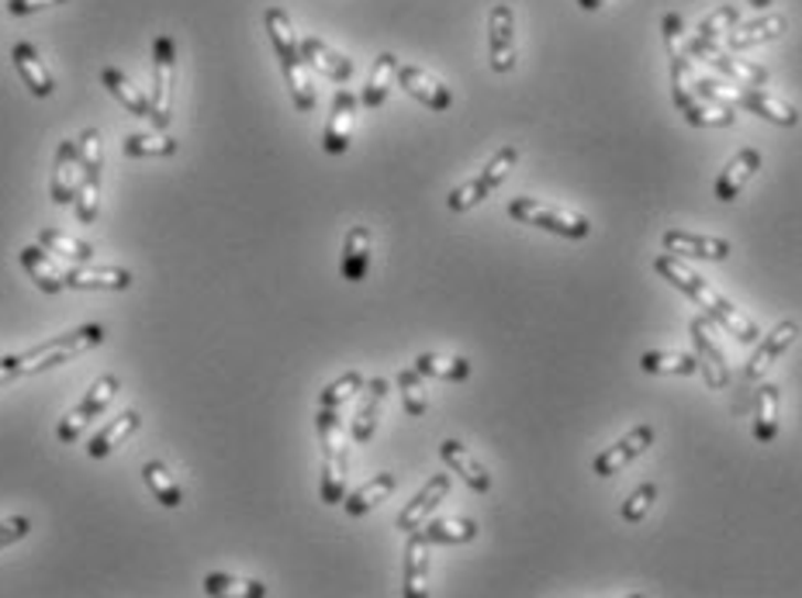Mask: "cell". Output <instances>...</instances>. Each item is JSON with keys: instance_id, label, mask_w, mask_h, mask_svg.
<instances>
[{"instance_id": "obj_1", "label": "cell", "mask_w": 802, "mask_h": 598, "mask_svg": "<svg viewBox=\"0 0 802 598\" xmlns=\"http://www.w3.org/2000/svg\"><path fill=\"white\" fill-rule=\"evenodd\" d=\"M654 270L671 284V288H678L682 295H688L698 308L706 311V319H713L716 325H723V332L737 335V340H740L744 346H750V343H758V340H761V332H758L755 319H747L744 311H740L730 298H723L706 277H698V274L685 264L682 256L661 253V256L654 259Z\"/></svg>"}, {"instance_id": "obj_2", "label": "cell", "mask_w": 802, "mask_h": 598, "mask_svg": "<svg viewBox=\"0 0 802 598\" xmlns=\"http://www.w3.org/2000/svg\"><path fill=\"white\" fill-rule=\"evenodd\" d=\"M671 97H675V108L685 115V121L695 128H727L737 121L730 100L698 87L695 66L685 49L671 52Z\"/></svg>"}, {"instance_id": "obj_3", "label": "cell", "mask_w": 802, "mask_h": 598, "mask_svg": "<svg viewBox=\"0 0 802 598\" xmlns=\"http://www.w3.org/2000/svg\"><path fill=\"white\" fill-rule=\"evenodd\" d=\"M319 444H322V484L319 495L325 505H343L350 488V433L343 426L340 408H322L316 415Z\"/></svg>"}, {"instance_id": "obj_4", "label": "cell", "mask_w": 802, "mask_h": 598, "mask_svg": "<svg viewBox=\"0 0 802 598\" xmlns=\"http://www.w3.org/2000/svg\"><path fill=\"white\" fill-rule=\"evenodd\" d=\"M264 24H267V35H270V45L280 60V70H284V81H288V90H291V100L298 111H312L316 108V87L308 81V63L301 56V39L295 35L291 29V18L284 8H267L264 14Z\"/></svg>"}, {"instance_id": "obj_5", "label": "cell", "mask_w": 802, "mask_h": 598, "mask_svg": "<svg viewBox=\"0 0 802 598\" xmlns=\"http://www.w3.org/2000/svg\"><path fill=\"white\" fill-rule=\"evenodd\" d=\"M509 218L520 222V225H533L539 232H550V236H560V239H588L591 236V222L571 207H560V204H547V201H536V197H512L509 201Z\"/></svg>"}, {"instance_id": "obj_6", "label": "cell", "mask_w": 802, "mask_h": 598, "mask_svg": "<svg viewBox=\"0 0 802 598\" xmlns=\"http://www.w3.org/2000/svg\"><path fill=\"white\" fill-rule=\"evenodd\" d=\"M105 335H108L105 325L90 322V325H81L66 335H56V340H49V343H39L29 353H21V377H32V374L49 371V367H60V363H69L73 356H84L94 346L105 343Z\"/></svg>"}, {"instance_id": "obj_7", "label": "cell", "mask_w": 802, "mask_h": 598, "mask_svg": "<svg viewBox=\"0 0 802 598\" xmlns=\"http://www.w3.org/2000/svg\"><path fill=\"white\" fill-rule=\"evenodd\" d=\"M76 149H81V188H76V222L94 225L100 215V170H105V139L97 128H84L76 136Z\"/></svg>"}, {"instance_id": "obj_8", "label": "cell", "mask_w": 802, "mask_h": 598, "mask_svg": "<svg viewBox=\"0 0 802 598\" xmlns=\"http://www.w3.org/2000/svg\"><path fill=\"white\" fill-rule=\"evenodd\" d=\"M515 163H520V149H515V146H502L484 163V170L478 177H471L468 184H460V188L450 191L447 207H450V212H471L474 204H481L484 197H491V194H495L505 184V177L515 170Z\"/></svg>"}, {"instance_id": "obj_9", "label": "cell", "mask_w": 802, "mask_h": 598, "mask_svg": "<svg viewBox=\"0 0 802 598\" xmlns=\"http://www.w3.org/2000/svg\"><path fill=\"white\" fill-rule=\"evenodd\" d=\"M698 87L723 97V100H734L740 111H750V115H758V118H764L771 125H782V128H795L799 125V111L792 108V104L768 94V90H758V87H750V90L747 87H723L716 81H698Z\"/></svg>"}, {"instance_id": "obj_10", "label": "cell", "mask_w": 802, "mask_h": 598, "mask_svg": "<svg viewBox=\"0 0 802 598\" xmlns=\"http://www.w3.org/2000/svg\"><path fill=\"white\" fill-rule=\"evenodd\" d=\"M173 84H177V45L170 35L152 39V125L157 132L170 125L173 111Z\"/></svg>"}, {"instance_id": "obj_11", "label": "cell", "mask_w": 802, "mask_h": 598, "mask_svg": "<svg viewBox=\"0 0 802 598\" xmlns=\"http://www.w3.org/2000/svg\"><path fill=\"white\" fill-rule=\"evenodd\" d=\"M118 387H121V381L115 377V374H105V377H97L94 381V387L90 392L76 402V408L66 415V419L60 423V429H56V436H60V444H76V439H81L100 415H105V408L115 402V395H118Z\"/></svg>"}, {"instance_id": "obj_12", "label": "cell", "mask_w": 802, "mask_h": 598, "mask_svg": "<svg viewBox=\"0 0 802 598\" xmlns=\"http://www.w3.org/2000/svg\"><path fill=\"white\" fill-rule=\"evenodd\" d=\"M685 52H688V56H695V60L709 63L716 73L730 76V81H737V84L764 87V84H768V76H771L764 66L750 63V60H737V56H730V52H723V45H719V42H703V39H692V42L685 45Z\"/></svg>"}, {"instance_id": "obj_13", "label": "cell", "mask_w": 802, "mask_h": 598, "mask_svg": "<svg viewBox=\"0 0 802 598\" xmlns=\"http://www.w3.org/2000/svg\"><path fill=\"white\" fill-rule=\"evenodd\" d=\"M654 444V426H646V423H640V426H633L623 439H616L612 447H606L602 453H595V460H591V474L595 478H612V474H619L623 471V467H630L640 453H646V447Z\"/></svg>"}, {"instance_id": "obj_14", "label": "cell", "mask_w": 802, "mask_h": 598, "mask_svg": "<svg viewBox=\"0 0 802 598\" xmlns=\"http://www.w3.org/2000/svg\"><path fill=\"white\" fill-rule=\"evenodd\" d=\"M795 340H799V322L795 319H785V322L774 325L768 335H761L755 353H750V360H747V367H744V381L747 384L761 381L774 367V363H779V356H785L795 346Z\"/></svg>"}, {"instance_id": "obj_15", "label": "cell", "mask_w": 802, "mask_h": 598, "mask_svg": "<svg viewBox=\"0 0 802 598\" xmlns=\"http://www.w3.org/2000/svg\"><path fill=\"white\" fill-rule=\"evenodd\" d=\"M688 340L695 346V360H698V374L713 387H727L730 384V367H727V353L716 343V335L709 332V325L703 319L688 322Z\"/></svg>"}, {"instance_id": "obj_16", "label": "cell", "mask_w": 802, "mask_h": 598, "mask_svg": "<svg viewBox=\"0 0 802 598\" xmlns=\"http://www.w3.org/2000/svg\"><path fill=\"white\" fill-rule=\"evenodd\" d=\"M395 81H398V87H402L408 97H416L419 104H426L429 111H450V108H453V94H450V87H447L443 81H439V76H432L429 70H423V66L398 63Z\"/></svg>"}, {"instance_id": "obj_17", "label": "cell", "mask_w": 802, "mask_h": 598, "mask_svg": "<svg viewBox=\"0 0 802 598\" xmlns=\"http://www.w3.org/2000/svg\"><path fill=\"white\" fill-rule=\"evenodd\" d=\"M488 60L495 73L515 70V14L509 4H495L488 14Z\"/></svg>"}, {"instance_id": "obj_18", "label": "cell", "mask_w": 802, "mask_h": 598, "mask_svg": "<svg viewBox=\"0 0 802 598\" xmlns=\"http://www.w3.org/2000/svg\"><path fill=\"white\" fill-rule=\"evenodd\" d=\"M356 108H360V97L353 90H335L332 97V111H329V121H325V132H322V149L329 156H343L353 142V125H356Z\"/></svg>"}, {"instance_id": "obj_19", "label": "cell", "mask_w": 802, "mask_h": 598, "mask_svg": "<svg viewBox=\"0 0 802 598\" xmlns=\"http://www.w3.org/2000/svg\"><path fill=\"white\" fill-rule=\"evenodd\" d=\"M661 246H664V253H671V256H682V259H709V264H723V259L730 256V243H727V239H716V236H695V232H685V228H671V232H664Z\"/></svg>"}, {"instance_id": "obj_20", "label": "cell", "mask_w": 802, "mask_h": 598, "mask_svg": "<svg viewBox=\"0 0 802 598\" xmlns=\"http://www.w3.org/2000/svg\"><path fill=\"white\" fill-rule=\"evenodd\" d=\"M76 170H81V149H76V139H63L53 160V177H49V197H53V204L66 207L76 201V188H81Z\"/></svg>"}, {"instance_id": "obj_21", "label": "cell", "mask_w": 802, "mask_h": 598, "mask_svg": "<svg viewBox=\"0 0 802 598\" xmlns=\"http://www.w3.org/2000/svg\"><path fill=\"white\" fill-rule=\"evenodd\" d=\"M447 495H450V474H432V478L423 484V491H416V495H411V502L398 512L395 526H398L402 533L423 530V523L436 512V505L443 502Z\"/></svg>"}, {"instance_id": "obj_22", "label": "cell", "mask_w": 802, "mask_h": 598, "mask_svg": "<svg viewBox=\"0 0 802 598\" xmlns=\"http://www.w3.org/2000/svg\"><path fill=\"white\" fill-rule=\"evenodd\" d=\"M66 288L73 291H128L136 284L132 270L125 267H90V264H76L63 274Z\"/></svg>"}, {"instance_id": "obj_23", "label": "cell", "mask_w": 802, "mask_h": 598, "mask_svg": "<svg viewBox=\"0 0 802 598\" xmlns=\"http://www.w3.org/2000/svg\"><path fill=\"white\" fill-rule=\"evenodd\" d=\"M384 398H387V381L384 377H371L364 384V392H360V405H356L353 423H350V439H353V444L364 447V444H371V439H374Z\"/></svg>"}, {"instance_id": "obj_24", "label": "cell", "mask_w": 802, "mask_h": 598, "mask_svg": "<svg viewBox=\"0 0 802 598\" xmlns=\"http://www.w3.org/2000/svg\"><path fill=\"white\" fill-rule=\"evenodd\" d=\"M758 170H761V152L758 149H740L737 156H730V163L723 167L719 177H716V188H713L716 201L719 204L737 201L740 191L750 184V177H755Z\"/></svg>"}, {"instance_id": "obj_25", "label": "cell", "mask_w": 802, "mask_h": 598, "mask_svg": "<svg viewBox=\"0 0 802 598\" xmlns=\"http://www.w3.org/2000/svg\"><path fill=\"white\" fill-rule=\"evenodd\" d=\"M439 457H443V463L450 467V471L460 474L463 484H468L471 491H478V495H488V491H491L488 467L468 447L457 444V439H443V444H439Z\"/></svg>"}, {"instance_id": "obj_26", "label": "cell", "mask_w": 802, "mask_h": 598, "mask_svg": "<svg viewBox=\"0 0 802 598\" xmlns=\"http://www.w3.org/2000/svg\"><path fill=\"white\" fill-rule=\"evenodd\" d=\"M301 56H304L308 66L319 70L322 76H329V81H335V84H350L353 73H356L353 60H346L343 52H335L332 45H325L316 35H304L301 39Z\"/></svg>"}, {"instance_id": "obj_27", "label": "cell", "mask_w": 802, "mask_h": 598, "mask_svg": "<svg viewBox=\"0 0 802 598\" xmlns=\"http://www.w3.org/2000/svg\"><path fill=\"white\" fill-rule=\"evenodd\" d=\"M429 547L426 533L411 530L405 543V598H423L429 591Z\"/></svg>"}, {"instance_id": "obj_28", "label": "cell", "mask_w": 802, "mask_h": 598, "mask_svg": "<svg viewBox=\"0 0 802 598\" xmlns=\"http://www.w3.org/2000/svg\"><path fill=\"white\" fill-rule=\"evenodd\" d=\"M371 249H374V236L367 225H353L343 239V259H340V274L350 284L367 280L371 270Z\"/></svg>"}, {"instance_id": "obj_29", "label": "cell", "mask_w": 802, "mask_h": 598, "mask_svg": "<svg viewBox=\"0 0 802 598\" xmlns=\"http://www.w3.org/2000/svg\"><path fill=\"white\" fill-rule=\"evenodd\" d=\"M11 63H14V70L21 73L24 87H29L35 97H53L56 84H53V76H49V66L42 63V56L35 52V45L18 42V45L11 49Z\"/></svg>"}, {"instance_id": "obj_30", "label": "cell", "mask_w": 802, "mask_h": 598, "mask_svg": "<svg viewBox=\"0 0 802 598\" xmlns=\"http://www.w3.org/2000/svg\"><path fill=\"white\" fill-rule=\"evenodd\" d=\"M18 259H21L24 274H29V280H35V288H39V291H45V295H60V291L66 288V280H63V274L56 270L53 256H49L45 246H24V249L18 253Z\"/></svg>"}, {"instance_id": "obj_31", "label": "cell", "mask_w": 802, "mask_h": 598, "mask_svg": "<svg viewBox=\"0 0 802 598\" xmlns=\"http://www.w3.org/2000/svg\"><path fill=\"white\" fill-rule=\"evenodd\" d=\"M139 426H142V415H139V412H121L118 419H111L105 429H100V433L90 439L87 453H90L94 460H105L108 453H115L118 447H125V444H128V436H136V433H139Z\"/></svg>"}, {"instance_id": "obj_32", "label": "cell", "mask_w": 802, "mask_h": 598, "mask_svg": "<svg viewBox=\"0 0 802 598\" xmlns=\"http://www.w3.org/2000/svg\"><path fill=\"white\" fill-rule=\"evenodd\" d=\"M100 84L108 87V94L121 104V108H128L136 118H149L152 121V100L132 81H128V76L118 66H105V70H100Z\"/></svg>"}, {"instance_id": "obj_33", "label": "cell", "mask_w": 802, "mask_h": 598, "mask_svg": "<svg viewBox=\"0 0 802 598\" xmlns=\"http://www.w3.org/2000/svg\"><path fill=\"white\" fill-rule=\"evenodd\" d=\"M785 29H789V21H785L782 14H764V18H758V21L744 24V29H734V32L727 35V45L737 49V52H744V49H758V45H768V42H774V39H782Z\"/></svg>"}, {"instance_id": "obj_34", "label": "cell", "mask_w": 802, "mask_h": 598, "mask_svg": "<svg viewBox=\"0 0 802 598\" xmlns=\"http://www.w3.org/2000/svg\"><path fill=\"white\" fill-rule=\"evenodd\" d=\"M395 484H398V478L392 474V471H381V474H374L367 484H360L356 491H350V495L343 499V509H346V515H353V519H360V515H367V512H374L387 495H392L395 491Z\"/></svg>"}, {"instance_id": "obj_35", "label": "cell", "mask_w": 802, "mask_h": 598, "mask_svg": "<svg viewBox=\"0 0 802 598\" xmlns=\"http://www.w3.org/2000/svg\"><path fill=\"white\" fill-rule=\"evenodd\" d=\"M779 405H782L779 384H761L755 395V439L761 447L779 436Z\"/></svg>"}, {"instance_id": "obj_36", "label": "cell", "mask_w": 802, "mask_h": 598, "mask_svg": "<svg viewBox=\"0 0 802 598\" xmlns=\"http://www.w3.org/2000/svg\"><path fill=\"white\" fill-rule=\"evenodd\" d=\"M416 371L423 377H432V381H468L471 377V360L468 356H447V353H419L416 356Z\"/></svg>"}, {"instance_id": "obj_37", "label": "cell", "mask_w": 802, "mask_h": 598, "mask_svg": "<svg viewBox=\"0 0 802 598\" xmlns=\"http://www.w3.org/2000/svg\"><path fill=\"white\" fill-rule=\"evenodd\" d=\"M640 371H646V374L695 377L698 374V360H695V353H678V350H646L640 356Z\"/></svg>"}, {"instance_id": "obj_38", "label": "cell", "mask_w": 802, "mask_h": 598, "mask_svg": "<svg viewBox=\"0 0 802 598\" xmlns=\"http://www.w3.org/2000/svg\"><path fill=\"white\" fill-rule=\"evenodd\" d=\"M395 73H398V56L395 52H381L374 70H371V81L364 87V94H360V104L364 108H381V104L387 100V94H392V81H395Z\"/></svg>"}, {"instance_id": "obj_39", "label": "cell", "mask_w": 802, "mask_h": 598, "mask_svg": "<svg viewBox=\"0 0 802 598\" xmlns=\"http://www.w3.org/2000/svg\"><path fill=\"white\" fill-rule=\"evenodd\" d=\"M142 478H146V488L152 491V499H157L163 509H177L184 502V488H180V481L170 474V467L163 460H149L142 467Z\"/></svg>"}, {"instance_id": "obj_40", "label": "cell", "mask_w": 802, "mask_h": 598, "mask_svg": "<svg viewBox=\"0 0 802 598\" xmlns=\"http://www.w3.org/2000/svg\"><path fill=\"white\" fill-rule=\"evenodd\" d=\"M426 540L429 543H439V547H460V543H471L478 536V523L474 519H432V523H426Z\"/></svg>"}, {"instance_id": "obj_41", "label": "cell", "mask_w": 802, "mask_h": 598, "mask_svg": "<svg viewBox=\"0 0 802 598\" xmlns=\"http://www.w3.org/2000/svg\"><path fill=\"white\" fill-rule=\"evenodd\" d=\"M121 152L128 156V160H167V156L177 152V139L170 136H142V132H132V136H125L121 142Z\"/></svg>"}, {"instance_id": "obj_42", "label": "cell", "mask_w": 802, "mask_h": 598, "mask_svg": "<svg viewBox=\"0 0 802 598\" xmlns=\"http://www.w3.org/2000/svg\"><path fill=\"white\" fill-rule=\"evenodd\" d=\"M204 595H225V598H264L267 585L256 578L239 575H208L204 578Z\"/></svg>"}, {"instance_id": "obj_43", "label": "cell", "mask_w": 802, "mask_h": 598, "mask_svg": "<svg viewBox=\"0 0 802 598\" xmlns=\"http://www.w3.org/2000/svg\"><path fill=\"white\" fill-rule=\"evenodd\" d=\"M39 246H45L49 253H56L63 259H73V264H90V259H94V246L66 236V232H60V228H42L39 232Z\"/></svg>"}, {"instance_id": "obj_44", "label": "cell", "mask_w": 802, "mask_h": 598, "mask_svg": "<svg viewBox=\"0 0 802 598\" xmlns=\"http://www.w3.org/2000/svg\"><path fill=\"white\" fill-rule=\"evenodd\" d=\"M364 374L360 371H346V374H340L335 381H329L322 392H319V405L322 408H343L346 402H353V395H360L364 392Z\"/></svg>"}, {"instance_id": "obj_45", "label": "cell", "mask_w": 802, "mask_h": 598, "mask_svg": "<svg viewBox=\"0 0 802 598\" xmlns=\"http://www.w3.org/2000/svg\"><path fill=\"white\" fill-rule=\"evenodd\" d=\"M398 392H402V405L411 419H423L426 408H429V395H426V384H423V374L416 367H405L398 371Z\"/></svg>"}, {"instance_id": "obj_46", "label": "cell", "mask_w": 802, "mask_h": 598, "mask_svg": "<svg viewBox=\"0 0 802 598\" xmlns=\"http://www.w3.org/2000/svg\"><path fill=\"white\" fill-rule=\"evenodd\" d=\"M737 8H716L713 14H706L703 21H698V32L695 39H703V42H723V35H730L737 29Z\"/></svg>"}, {"instance_id": "obj_47", "label": "cell", "mask_w": 802, "mask_h": 598, "mask_svg": "<svg viewBox=\"0 0 802 598\" xmlns=\"http://www.w3.org/2000/svg\"><path fill=\"white\" fill-rule=\"evenodd\" d=\"M654 502H657V484L643 481L630 495V502L623 505V519H627V523H640V519H646V512L654 509Z\"/></svg>"}, {"instance_id": "obj_48", "label": "cell", "mask_w": 802, "mask_h": 598, "mask_svg": "<svg viewBox=\"0 0 802 598\" xmlns=\"http://www.w3.org/2000/svg\"><path fill=\"white\" fill-rule=\"evenodd\" d=\"M32 533V523L24 515H11V519H0V551L11 547V543L24 540Z\"/></svg>"}, {"instance_id": "obj_49", "label": "cell", "mask_w": 802, "mask_h": 598, "mask_svg": "<svg viewBox=\"0 0 802 598\" xmlns=\"http://www.w3.org/2000/svg\"><path fill=\"white\" fill-rule=\"evenodd\" d=\"M56 4H66V0H8V14L24 18V14H35L45 8H56Z\"/></svg>"}, {"instance_id": "obj_50", "label": "cell", "mask_w": 802, "mask_h": 598, "mask_svg": "<svg viewBox=\"0 0 802 598\" xmlns=\"http://www.w3.org/2000/svg\"><path fill=\"white\" fill-rule=\"evenodd\" d=\"M18 377H21V353H14V356H0V387L11 384V381H18Z\"/></svg>"}, {"instance_id": "obj_51", "label": "cell", "mask_w": 802, "mask_h": 598, "mask_svg": "<svg viewBox=\"0 0 802 598\" xmlns=\"http://www.w3.org/2000/svg\"><path fill=\"white\" fill-rule=\"evenodd\" d=\"M575 4H578L581 11H599V8L606 4V0H575Z\"/></svg>"}, {"instance_id": "obj_52", "label": "cell", "mask_w": 802, "mask_h": 598, "mask_svg": "<svg viewBox=\"0 0 802 598\" xmlns=\"http://www.w3.org/2000/svg\"><path fill=\"white\" fill-rule=\"evenodd\" d=\"M747 4H750V8H758V11H768V8L774 4V0H747Z\"/></svg>"}]
</instances>
